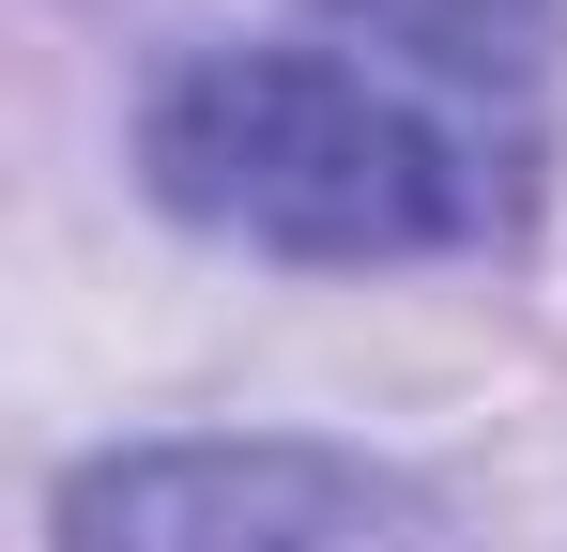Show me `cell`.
I'll list each match as a JSON object with an SVG mask.
<instances>
[{
    "mask_svg": "<svg viewBox=\"0 0 567 552\" xmlns=\"http://www.w3.org/2000/svg\"><path fill=\"white\" fill-rule=\"evenodd\" d=\"M138 170L169 215L277 246V262H414V246H475L506 215L491 139L445 123L430 92L322 62V47H215L154 92Z\"/></svg>",
    "mask_w": 567,
    "mask_h": 552,
    "instance_id": "obj_1",
    "label": "cell"
},
{
    "mask_svg": "<svg viewBox=\"0 0 567 552\" xmlns=\"http://www.w3.org/2000/svg\"><path fill=\"white\" fill-rule=\"evenodd\" d=\"M62 552H399V491L338 446H138L62 491Z\"/></svg>",
    "mask_w": 567,
    "mask_h": 552,
    "instance_id": "obj_2",
    "label": "cell"
},
{
    "mask_svg": "<svg viewBox=\"0 0 567 552\" xmlns=\"http://www.w3.org/2000/svg\"><path fill=\"white\" fill-rule=\"evenodd\" d=\"M338 16H369L383 47H414V62H537V31H553V0H338Z\"/></svg>",
    "mask_w": 567,
    "mask_h": 552,
    "instance_id": "obj_3",
    "label": "cell"
}]
</instances>
